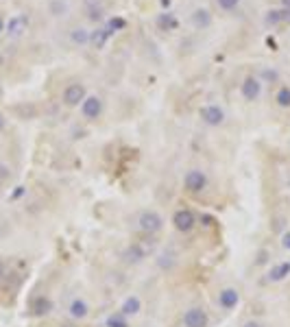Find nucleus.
<instances>
[{
	"mask_svg": "<svg viewBox=\"0 0 290 327\" xmlns=\"http://www.w3.org/2000/svg\"><path fill=\"white\" fill-rule=\"evenodd\" d=\"M0 275H3V262H0Z\"/></svg>",
	"mask_w": 290,
	"mask_h": 327,
	"instance_id": "31",
	"label": "nucleus"
},
{
	"mask_svg": "<svg viewBox=\"0 0 290 327\" xmlns=\"http://www.w3.org/2000/svg\"><path fill=\"white\" fill-rule=\"evenodd\" d=\"M107 37H109V33H107V29H98V31H94L90 35V42L96 46V48H103L105 46V42H107Z\"/></svg>",
	"mask_w": 290,
	"mask_h": 327,
	"instance_id": "18",
	"label": "nucleus"
},
{
	"mask_svg": "<svg viewBox=\"0 0 290 327\" xmlns=\"http://www.w3.org/2000/svg\"><path fill=\"white\" fill-rule=\"evenodd\" d=\"M137 227H140V231H144L147 235H153L164 227V218L157 212L147 209V212H142L140 218H137Z\"/></svg>",
	"mask_w": 290,
	"mask_h": 327,
	"instance_id": "2",
	"label": "nucleus"
},
{
	"mask_svg": "<svg viewBox=\"0 0 290 327\" xmlns=\"http://www.w3.org/2000/svg\"><path fill=\"white\" fill-rule=\"evenodd\" d=\"M277 103L281 107H290V88H281L277 92Z\"/></svg>",
	"mask_w": 290,
	"mask_h": 327,
	"instance_id": "20",
	"label": "nucleus"
},
{
	"mask_svg": "<svg viewBox=\"0 0 290 327\" xmlns=\"http://www.w3.org/2000/svg\"><path fill=\"white\" fill-rule=\"evenodd\" d=\"M192 22H194V26H199V29H205V26H209V22H212V16H209L207 9H196L192 13Z\"/></svg>",
	"mask_w": 290,
	"mask_h": 327,
	"instance_id": "16",
	"label": "nucleus"
},
{
	"mask_svg": "<svg viewBox=\"0 0 290 327\" xmlns=\"http://www.w3.org/2000/svg\"><path fill=\"white\" fill-rule=\"evenodd\" d=\"M63 101H65V105L75 107V105H79L81 101H85V88H83L81 83H72V85H68V88L63 90Z\"/></svg>",
	"mask_w": 290,
	"mask_h": 327,
	"instance_id": "8",
	"label": "nucleus"
},
{
	"mask_svg": "<svg viewBox=\"0 0 290 327\" xmlns=\"http://www.w3.org/2000/svg\"><path fill=\"white\" fill-rule=\"evenodd\" d=\"M26 26H29V20L24 16H16V18H11L9 26H7V33H9L11 37H20L26 31Z\"/></svg>",
	"mask_w": 290,
	"mask_h": 327,
	"instance_id": "11",
	"label": "nucleus"
},
{
	"mask_svg": "<svg viewBox=\"0 0 290 327\" xmlns=\"http://www.w3.org/2000/svg\"><path fill=\"white\" fill-rule=\"evenodd\" d=\"M183 186H186L188 192H201V190H205V186H207V177H205V173H201V170H190V173L183 177Z\"/></svg>",
	"mask_w": 290,
	"mask_h": 327,
	"instance_id": "3",
	"label": "nucleus"
},
{
	"mask_svg": "<svg viewBox=\"0 0 290 327\" xmlns=\"http://www.w3.org/2000/svg\"><path fill=\"white\" fill-rule=\"evenodd\" d=\"M242 96L247 98V101H255V98L260 96V92H262V83L258 81V78H253V76H249L242 81Z\"/></svg>",
	"mask_w": 290,
	"mask_h": 327,
	"instance_id": "9",
	"label": "nucleus"
},
{
	"mask_svg": "<svg viewBox=\"0 0 290 327\" xmlns=\"http://www.w3.org/2000/svg\"><path fill=\"white\" fill-rule=\"evenodd\" d=\"M140 310H142L140 297H127L122 301V305H120V312L124 314V316H133V314H137Z\"/></svg>",
	"mask_w": 290,
	"mask_h": 327,
	"instance_id": "12",
	"label": "nucleus"
},
{
	"mask_svg": "<svg viewBox=\"0 0 290 327\" xmlns=\"http://www.w3.org/2000/svg\"><path fill=\"white\" fill-rule=\"evenodd\" d=\"M88 312H90V307H88V303H85L83 299H75L70 303V316L72 318H85L88 316Z\"/></svg>",
	"mask_w": 290,
	"mask_h": 327,
	"instance_id": "14",
	"label": "nucleus"
},
{
	"mask_svg": "<svg viewBox=\"0 0 290 327\" xmlns=\"http://www.w3.org/2000/svg\"><path fill=\"white\" fill-rule=\"evenodd\" d=\"M238 3H240V0H219V7H221V9L232 11V9H236V7H238Z\"/></svg>",
	"mask_w": 290,
	"mask_h": 327,
	"instance_id": "23",
	"label": "nucleus"
},
{
	"mask_svg": "<svg viewBox=\"0 0 290 327\" xmlns=\"http://www.w3.org/2000/svg\"><path fill=\"white\" fill-rule=\"evenodd\" d=\"M107 327H129L127 318H124V314H111V316L107 318Z\"/></svg>",
	"mask_w": 290,
	"mask_h": 327,
	"instance_id": "19",
	"label": "nucleus"
},
{
	"mask_svg": "<svg viewBox=\"0 0 290 327\" xmlns=\"http://www.w3.org/2000/svg\"><path fill=\"white\" fill-rule=\"evenodd\" d=\"M201 118L209 127H219V124L225 122V111L221 107H216V105H207V107L201 109Z\"/></svg>",
	"mask_w": 290,
	"mask_h": 327,
	"instance_id": "5",
	"label": "nucleus"
},
{
	"mask_svg": "<svg viewBox=\"0 0 290 327\" xmlns=\"http://www.w3.org/2000/svg\"><path fill=\"white\" fill-rule=\"evenodd\" d=\"M207 323H209L207 314L199 310V307H190V310L183 314V325L186 327H207Z\"/></svg>",
	"mask_w": 290,
	"mask_h": 327,
	"instance_id": "7",
	"label": "nucleus"
},
{
	"mask_svg": "<svg viewBox=\"0 0 290 327\" xmlns=\"http://www.w3.org/2000/svg\"><path fill=\"white\" fill-rule=\"evenodd\" d=\"M281 244H284V249H290V231L284 233V238H281Z\"/></svg>",
	"mask_w": 290,
	"mask_h": 327,
	"instance_id": "25",
	"label": "nucleus"
},
{
	"mask_svg": "<svg viewBox=\"0 0 290 327\" xmlns=\"http://www.w3.org/2000/svg\"><path fill=\"white\" fill-rule=\"evenodd\" d=\"M70 39H72V42H75L77 46H83V44L90 42V31L83 29V26H77V29H72Z\"/></svg>",
	"mask_w": 290,
	"mask_h": 327,
	"instance_id": "17",
	"label": "nucleus"
},
{
	"mask_svg": "<svg viewBox=\"0 0 290 327\" xmlns=\"http://www.w3.org/2000/svg\"><path fill=\"white\" fill-rule=\"evenodd\" d=\"M173 222H175V227L179 229V231H192V227L196 225V218H194V214L190 212V209H179V212H175L173 216Z\"/></svg>",
	"mask_w": 290,
	"mask_h": 327,
	"instance_id": "6",
	"label": "nucleus"
},
{
	"mask_svg": "<svg viewBox=\"0 0 290 327\" xmlns=\"http://www.w3.org/2000/svg\"><path fill=\"white\" fill-rule=\"evenodd\" d=\"M288 275H290V262H281V264L271 268L268 279H271V281H281V279H286Z\"/></svg>",
	"mask_w": 290,
	"mask_h": 327,
	"instance_id": "13",
	"label": "nucleus"
},
{
	"mask_svg": "<svg viewBox=\"0 0 290 327\" xmlns=\"http://www.w3.org/2000/svg\"><path fill=\"white\" fill-rule=\"evenodd\" d=\"M242 327H262V325L258 323V320H249V323H245Z\"/></svg>",
	"mask_w": 290,
	"mask_h": 327,
	"instance_id": "27",
	"label": "nucleus"
},
{
	"mask_svg": "<svg viewBox=\"0 0 290 327\" xmlns=\"http://www.w3.org/2000/svg\"><path fill=\"white\" fill-rule=\"evenodd\" d=\"M281 22H290V9L281 11Z\"/></svg>",
	"mask_w": 290,
	"mask_h": 327,
	"instance_id": "26",
	"label": "nucleus"
},
{
	"mask_svg": "<svg viewBox=\"0 0 290 327\" xmlns=\"http://www.w3.org/2000/svg\"><path fill=\"white\" fill-rule=\"evenodd\" d=\"M266 22H268V24H279V22H281V11H277V9L268 11V16H266Z\"/></svg>",
	"mask_w": 290,
	"mask_h": 327,
	"instance_id": "22",
	"label": "nucleus"
},
{
	"mask_svg": "<svg viewBox=\"0 0 290 327\" xmlns=\"http://www.w3.org/2000/svg\"><path fill=\"white\" fill-rule=\"evenodd\" d=\"M81 111L88 120H96L103 111V101L98 96H85V101L81 103Z\"/></svg>",
	"mask_w": 290,
	"mask_h": 327,
	"instance_id": "4",
	"label": "nucleus"
},
{
	"mask_svg": "<svg viewBox=\"0 0 290 327\" xmlns=\"http://www.w3.org/2000/svg\"><path fill=\"white\" fill-rule=\"evenodd\" d=\"M122 26H124V20H111V22L105 26V29H107V33L111 35V33H114V29H122Z\"/></svg>",
	"mask_w": 290,
	"mask_h": 327,
	"instance_id": "24",
	"label": "nucleus"
},
{
	"mask_svg": "<svg viewBox=\"0 0 290 327\" xmlns=\"http://www.w3.org/2000/svg\"><path fill=\"white\" fill-rule=\"evenodd\" d=\"M157 22H160L162 29H175V26H177V20L170 16V13H168V16H166V13H164V16H160V20H157Z\"/></svg>",
	"mask_w": 290,
	"mask_h": 327,
	"instance_id": "21",
	"label": "nucleus"
},
{
	"mask_svg": "<svg viewBox=\"0 0 290 327\" xmlns=\"http://www.w3.org/2000/svg\"><path fill=\"white\" fill-rule=\"evenodd\" d=\"M0 129H5V118H3V114H0Z\"/></svg>",
	"mask_w": 290,
	"mask_h": 327,
	"instance_id": "29",
	"label": "nucleus"
},
{
	"mask_svg": "<svg viewBox=\"0 0 290 327\" xmlns=\"http://www.w3.org/2000/svg\"><path fill=\"white\" fill-rule=\"evenodd\" d=\"M5 31V22H3V20H0V33H3Z\"/></svg>",
	"mask_w": 290,
	"mask_h": 327,
	"instance_id": "30",
	"label": "nucleus"
},
{
	"mask_svg": "<svg viewBox=\"0 0 290 327\" xmlns=\"http://www.w3.org/2000/svg\"><path fill=\"white\" fill-rule=\"evenodd\" d=\"M238 301H240V294H238V290H234V288H225V290H221V294H219V303H221V307H225V310L236 307Z\"/></svg>",
	"mask_w": 290,
	"mask_h": 327,
	"instance_id": "10",
	"label": "nucleus"
},
{
	"mask_svg": "<svg viewBox=\"0 0 290 327\" xmlns=\"http://www.w3.org/2000/svg\"><path fill=\"white\" fill-rule=\"evenodd\" d=\"M155 247H157V240H153V235H147V238H142V240H135L133 244L127 249V260L129 262L147 260L149 255L155 251Z\"/></svg>",
	"mask_w": 290,
	"mask_h": 327,
	"instance_id": "1",
	"label": "nucleus"
},
{
	"mask_svg": "<svg viewBox=\"0 0 290 327\" xmlns=\"http://www.w3.org/2000/svg\"><path fill=\"white\" fill-rule=\"evenodd\" d=\"M281 5H284V9H290V0H281Z\"/></svg>",
	"mask_w": 290,
	"mask_h": 327,
	"instance_id": "28",
	"label": "nucleus"
},
{
	"mask_svg": "<svg viewBox=\"0 0 290 327\" xmlns=\"http://www.w3.org/2000/svg\"><path fill=\"white\" fill-rule=\"evenodd\" d=\"M31 310H33V314H35V316H46V314L52 310V303L46 297H39V299L33 301Z\"/></svg>",
	"mask_w": 290,
	"mask_h": 327,
	"instance_id": "15",
	"label": "nucleus"
}]
</instances>
